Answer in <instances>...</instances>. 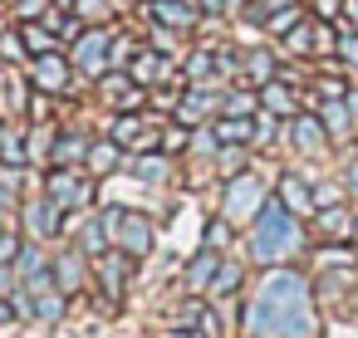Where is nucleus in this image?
I'll use <instances>...</instances> for the list:
<instances>
[{"mask_svg": "<svg viewBox=\"0 0 358 338\" xmlns=\"http://www.w3.org/2000/svg\"><path fill=\"white\" fill-rule=\"evenodd\" d=\"M319 318H314V289L299 270L289 265H270V274L260 279L250 309H245V333L250 338H314Z\"/></svg>", "mask_w": 358, "mask_h": 338, "instance_id": "obj_1", "label": "nucleus"}, {"mask_svg": "<svg viewBox=\"0 0 358 338\" xmlns=\"http://www.w3.org/2000/svg\"><path fill=\"white\" fill-rule=\"evenodd\" d=\"M84 250H69V255H55V289L59 294H79L84 289Z\"/></svg>", "mask_w": 358, "mask_h": 338, "instance_id": "obj_23", "label": "nucleus"}, {"mask_svg": "<svg viewBox=\"0 0 358 338\" xmlns=\"http://www.w3.org/2000/svg\"><path fill=\"white\" fill-rule=\"evenodd\" d=\"M338 59L348 69H358V30H338Z\"/></svg>", "mask_w": 358, "mask_h": 338, "instance_id": "obj_39", "label": "nucleus"}, {"mask_svg": "<svg viewBox=\"0 0 358 338\" xmlns=\"http://www.w3.org/2000/svg\"><path fill=\"white\" fill-rule=\"evenodd\" d=\"M35 314H40L45 323L64 318V294H59V289H45V294H35Z\"/></svg>", "mask_w": 358, "mask_h": 338, "instance_id": "obj_34", "label": "nucleus"}, {"mask_svg": "<svg viewBox=\"0 0 358 338\" xmlns=\"http://www.w3.org/2000/svg\"><path fill=\"white\" fill-rule=\"evenodd\" d=\"M25 69H30V89H40V94H50V98L69 94V84H74V59H69L64 50L35 54V59H30Z\"/></svg>", "mask_w": 358, "mask_h": 338, "instance_id": "obj_6", "label": "nucleus"}, {"mask_svg": "<svg viewBox=\"0 0 358 338\" xmlns=\"http://www.w3.org/2000/svg\"><path fill=\"white\" fill-rule=\"evenodd\" d=\"M216 270H221V250L201 245V250L192 255V265H187V289H192V294H206V284H211Z\"/></svg>", "mask_w": 358, "mask_h": 338, "instance_id": "obj_24", "label": "nucleus"}, {"mask_svg": "<svg viewBox=\"0 0 358 338\" xmlns=\"http://www.w3.org/2000/svg\"><path fill=\"white\" fill-rule=\"evenodd\" d=\"M108 50H113V30L108 25H84V35L74 40V69H84L89 79H103L108 69H113V59H108Z\"/></svg>", "mask_w": 358, "mask_h": 338, "instance_id": "obj_5", "label": "nucleus"}, {"mask_svg": "<svg viewBox=\"0 0 358 338\" xmlns=\"http://www.w3.org/2000/svg\"><path fill=\"white\" fill-rule=\"evenodd\" d=\"M275 196L285 201V211H294L299 221H314V186L299 177V172H280V182H275Z\"/></svg>", "mask_w": 358, "mask_h": 338, "instance_id": "obj_10", "label": "nucleus"}, {"mask_svg": "<svg viewBox=\"0 0 358 338\" xmlns=\"http://www.w3.org/2000/svg\"><path fill=\"white\" fill-rule=\"evenodd\" d=\"M216 167H221V177L245 172V147H221V152H216Z\"/></svg>", "mask_w": 358, "mask_h": 338, "instance_id": "obj_36", "label": "nucleus"}, {"mask_svg": "<svg viewBox=\"0 0 358 338\" xmlns=\"http://www.w3.org/2000/svg\"><path fill=\"white\" fill-rule=\"evenodd\" d=\"M50 6H55V0H15V25L20 20H45Z\"/></svg>", "mask_w": 358, "mask_h": 338, "instance_id": "obj_38", "label": "nucleus"}, {"mask_svg": "<svg viewBox=\"0 0 358 338\" xmlns=\"http://www.w3.org/2000/svg\"><path fill=\"white\" fill-rule=\"evenodd\" d=\"M45 196H50L59 211H84V206L94 201V177H89L84 167H50Z\"/></svg>", "mask_w": 358, "mask_h": 338, "instance_id": "obj_4", "label": "nucleus"}, {"mask_svg": "<svg viewBox=\"0 0 358 338\" xmlns=\"http://www.w3.org/2000/svg\"><path fill=\"white\" fill-rule=\"evenodd\" d=\"M206 245H211V250H221V245H231V221H226V216H216V221L206 226Z\"/></svg>", "mask_w": 358, "mask_h": 338, "instance_id": "obj_40", "label": "nucleus"}, {"mask_svg": "<svg viewBox=\"0 0 358 338\" xmlns=\"http://www.w3.org/2000/svg\"><path fill=\"white\" fill-rule=\"evenodd\" d=\"M113 245H118V250H128V255L138 260V255H152L157 230H152V221H148V216L123 211V216H118V226H113Z\"/></svg>", "mask_w": 358, "mask_h": 338, "instance_id": "obj_9", "label": "nucleus"}, {"mask_svg": "<svg viewBox=\"0 0 358 338\" xmlns=\"http://www.w3.org/2000/svg\"><path fill=\"white\" fill-rule=\"evenodd\" d=\"M0 59H6V64H30V54H25V40H20V30H6V35H0Z\"/></svg>", "mask_w": 358, "mask_h": 338, "instance_id": "obj_35", "label": "nucleus"}, {"mask_svg": "<svg viewBox=\"0 0 358 338\" xmlns=\"http://www.w3.org/2000/svg\"><path fill=\"white\" fill-rule=\"evenodd\" d=\"M309 235H304V221L294 211H285L280 196H270L260 206V216L250 221V260L255 265H289L294 255H304Z\"/></svg>", "mask_w": 358, "mask_h": 338, "instance_id": "obj_2", "label": "nucleus"}, {"mask_svg": "<svg viewBox=\"0 0 358 338\" xmlns=\"http://www.w3.org/2000/svg\"><path fill=\"white\" fill-rule=\"evenodd\" d=\"M196 10L211 15V20H216V15H231V10H226V0H196Z\"/></svg>", "mask_w": 358, "mask_h": 338, "instance_id": "obj_44", "label": "nucleus"}, {"mask_svg": "<svg viewBox=\"0 0 358 338\" xmlns=\"http://www.w3.org/2000/svg\"><path fill=\"white\" fill-rule=\"evenodd\" d=\"M128 265H133V255L118 250V245H108L103 255H94V274H99V284L108 289V299L123 294V284H128Z\"/></svg>", "mask_w": 358, "mask_h": 338, "instance_id": "obj_12", "label": "nucleus"}, {"mask_svg": "<svg viewBox=\"0 0 358 338\" xmlns=\"http://www.w3.org/2000/svg\"><path fill=\"white\" fill-rule=\"evenodd\" d=\"M280 128H285V118H275V113H255V138H250V147H270L275 138H280Z\"/></svg>", "mask_w": 358, "mask_h": 338, "instance_id": "obj_32", "label": "nucleus"}, {"mask_svg": "<svg viewBox=\"0 0 358 338\" xmlns=\"http://www.w3.org/2000/svg\"><path fill=\"white\" fill-rule=\"evenodd\" d=\"M15 270H20V284H25L30 294H45V289H50V274H55V260H45L35 245H20Z\"/></svg>", "mask_w": 358, "mask_h": 338, "instance_id": "obj_15", "label": "nucleus"}, {"mask_svg": "<svg viewBox=\"0 0 358 338\" xmlns=\"http://www.w3.org/2000/svg\"><path fill=\"white\" fill-rule=\"evenodd\" d=\"M6 133H10V128H0V142H6Z\"/></svg>", "mask_w": 358, "mask_h": 338, "instance_id": "obj_47", "label": "nucleus"}, {"mask_svg": "<svg viewBox=\"0 0 358 338\" xmlns=\"http://www.w3.org/2000/svg\"><path fill=\"white\" fill-rule=\"evenodd\" d=\"M15 30H20V40H25V54H30V59H35V54H50V50H59V35H55L45 20H20Z\"/></svg>", "mask_w": 358, "mask_h": 338, "instance_id": "obj_25", "label": "nucleus"}, {"mask_svg": "<svg viewBox=\"0 0 358 338\" xmlns=\"http://www.w3.org/2000/svg\"><path fill=\"white\" fill-rule=\"evenodd\" d=\"M0 162H6V167H25L30 162V147H25V138L15 128L6 133V142H0Z\"/></svg>", "mask_w": 358, "mask_h": 338, "instance_id": "obj_33", "label": "nucleus"}, {"mask_svg": "<svg viewBox=\"0 0 358 338\" xmlns=\"http://www.w3.org/2000/svg\"><path fill=\"white\" fill-rule=\"evenodd\" d=\"M74 15L84 25H108L113 20V0H74Z\"/></svg>", "mask_w": 358, "mask_h": 338, "instance_id": "obj_31", "label": "nucleus"}, {"mask_svg": "<svg viewBox=\"0 0 358 338\" xmlns=\"http://www.w3.org/2000/svg\"><path fill=\"white\" fill-rule=\"evenodd\" d=\"M309 10H314V20H338L343 15V0H309Z\"/></svg>", "mask_w": 358, "mask_h": 338, "instance_id": "obj_42", "label": "nucleus"}, {"mask_svg": "<svg viewBox=\"0 0 358 338\" xmlns=\"http://www.w3.org/2000/svg\"><path fill=\"white\" fill-rule=\"evenodd\" d=\"M128 79L143 84V89H157V84L172 79V59H167L162 50H138V54L128 59Z\"/></svg>", "mask_w": 358, "mask_h": 338, "instance_id": "obj_11", "label": "nucleus"}, {"mask_svg": "<svg viewBox=\"0 0 358 338\" xmlns=\"http://www.w3.org/2000/svg\"><path fill=\"white\" fill-rule=\"evenodd\" d=\"M304 15H309V10H304V6H299V0H289V6H280V10H275V15H270V20H265V25H260V30H265V35H275V40H280V35H285V30H294V25H299V20H304Z\"/></svg>", "mask_w": 358, "mask_h": 338, "instance_id": "obj_29", "label": "nucleus"}, {"mask_svg": "<svg viewBox=\"0 0 358 338\" xmlns=\"http://www.w3.org/2000/svg\"><path fill=\"white\" fill-rule=\"evenodd\" d=\"M123 152H128V147H118L113 138H94V142H89V157H84V172H89V177H108V172L123 167Z\"/></svg>", "mask_w": 358, "mask_h": 338, "instance_id": "obj_20", "label": "nucleus"}, {"mask_svg": "<svg viewBox=\"0 0 358 338\" xmlns=\"http://www.w3.org/2000/svg\"><path fill=\"white\" fill-rule=\"evenodd\" d=\"M280 59H314V15H304L294 30L280 35Z\"/></svg>", "mask_w": 358, "mask_h": 338, "instance_id": "obj_22", "label": "nucleus"}, {"mask_svg": "<svg viewBox=\"0 0 358 338\" xmlns=\"http://www.w3.org/2000/svg\"><path fill=\"white\" fill-rule=\"evenodd\" d=\"M343 20H348V25L358 30V0H343Z\"/></svg>", "mask_w": 358, "mask_h": 338, "instance_id": "obj_45", "label": "nucleus"}, {"mask_svg": "<svg viewBox=\"0 0 358 338\" xmlns=\"http://www.w3.org/2000/svg\"><path fill=\"white\" fill-rule=\"evenodd\" d=\"M182 79L187 84H211L216 89V50H196V54H187V64H182Z\"/></svg>", "mask_w": 358, "mask_h": 338, "instance_id": "obj_27", "label": "nucleus"}, {"mask_svg": "<svg viewBox=\"0 0 358 338\" xmlns=\"http://www.w3.org/2000/svg\"><path fill=\"white\" fill-rule=\"evenodd\" d=\"M338 201H348V186L343 182H319L314 186V206H338Z\"/></svg>", "mask_w": 358, "mask_h": 338, "instance_id": "obj_37", "label": "nucleus"}, {"mask_svg": "<svg viewBox=\"0 0 358 338\" xmlns=\"http://www.w3.org/2000/svg\"><path fill=\"white\" fill-rule=\"evenodd\" d=\"M343 186H348V196L358 201V157H353V162L343 167Z\"/></svg>", "mask_w": 358, "mask_h": 338, "instance_id": "obj_43", "label": "nucleus"}, {"mask_svg": "<svg viewBox=\"0 0 358 338\" xmlns=\"http://www.w3.org/2000/svg\"><path fill=\"white\" fill-rule=\"evenodd\" d=\"M270 79H280V50H250L245 64H241V84L260 89V84H270Z\"/></svg>", "mask_w": 358, "mask_h": 338, "instance_id": "obj_19", "label": "nucleus"}, {"mask_svg": "<svg viewBox=\"0 0 358 338\" xmlns=\"http://www.w3.org/2000/svg\"><path fill=\"white\" fill-rule=\"evenodd\" d=\"M270 196H265V182L255 177V172H236V177H226V191H221V216L231 221V226H250L255 216H260V206H265Z\"/></svg>", "mask_w": 358, "mask_h": 338, "instance_id": "obj_3", "label": "nucleus"}, {"mask_svg": "<svg viewBox=\"0 0 358 338\" xmlns=\"http://www.w3.org/2000/svg\"><path fill=\"white\" fill-rule=\"evenodd\" d=\"M348 245H353V250H358V211H353V240H348Z\"/></svg>", "mask_w": 358, "mask_h": 338, "instance_id": "obj_46", "label": "nucleus"}, {"mask_svg": "<svg viewBox=\"0 0 358 338\" xmlns=\"http://www.w3.org/2000/svg\"><path fill=\"white\" fill-rule=\"evenodd\" d=\"M128 167H133V177H138V182H167V177H172V157H167V152H157V147H152V152H138Z\"/></svg>", "mask_w": 358, "mask_h": 338, "instance_id": "obj_26", "label": "nucleus"}, {"mask_svg": "<svg viewBox=\"0 0 358 338\" xmlns=\"http://www.w3.org/2000/svg\"><path fill=\"white\" fill-rule=\"evenodd\" d=\"M319 118H324V133H329V142H348L353 138V108H348V98H324L319 103Z\"/></svg>", "mask_w": 358, "mask_h": 338, "instance_id": "obj_18", "label": "nucleus"}, {"mask_svg": "<svg viewBox=\"0 0 358 338\" xmlns=\"http://www.w3.org/2000/svg\"><path fill=\"white\" fill-rule=\"evenodd\" d=\"M211 133H216V142H221V147H250V138H255V118L216 113V118H211Z\"/></svg>", "mask_w": 358, "mask_h": 338, "instance_id": "obj_21", "label": "nucleus"}, {"mask_svg": "<svg viewBox=\"0 0 358 338\" xmlns=\"http://www.w3.org/2000/svg\"><path fill=\"white\" fill-rule=\"evenodd\" d=\"M20 216H25V230L40 235V240H45V235H59V226H64V211H59L50 196H30Z\"/></svg>", "mask_w": 358, "mask_h": 338, "instance_id": "obj_13", "label": "nucleus"}, {"mask_svg": "<svg viewBox=\"0 0 358 338\" xmlns=\"http://www.w3.org/2000/svg\"><path fill=\"white\" fill-rule=\"evenodd\" d=\"M314 230H319V240H353V206L348 201H338V206H319L314 211Z\"/></svg>", "mask_w": 358, "mask_h": 338, "instance_id": "obj_14", "label": "nucleus"}, {"mask_svg": "<svg viewBox=\"0 0 358 338\" xmlns=\"http://www.w3.org/2000/svg\"><path fill=\"white\" fill-rule=\"evenodd\" d=\"M241 284H245V270H241L236 260H221V270L211 274L206 294H211V299H231V294H241Z\"/></svg>", "mask_w": 358, "mask_h": 338, "instance_id": "obj_28", "label": "nucleus"}, {"mask_svg": "<svg viewBox=\"0 0 358 338\" xmlns=\"http://www.w3.org/2000/svg\"><path fill=\"white\" fill-rule=\"evenodd\" d=\"M285 138H289V147L299 152V157H324L334 142H329V133H324V118L319 113H294L289 123H285Z\"/></svg>", "mask_w": 358, "mask_h": 338, "instance_id": "obj_7", "label": "nucleus"}, {"mask_svg": "<svg viewBox=\"0 0 358 338\" xmlns=\"http://www.w3.org/2000/svg\"><path fill=\"white\" fill-rule=\"evenodd\" d=\"M187 147H192V128H187V123H167V128L157 133V152L177 157V152H187Z\"/></svg>", "mask_w": 358, "mask_h": 338, "instance_id": "obj_30", "label": "nucleus"}, {"mask_svg": "<svg viewBox=\"0 0 358 338\" xmlns=\"http://www.w3.org/2000/svg\"><path fill=\"white\" fill-rule=\"evenodd\" d=\"M143 15L177 30V35H192L201 25V10H196V0H143Z\"/></svg>", "mask_w": 358, "mask_h": 338, "instance_id": "obj_8", "label": "nucleus"}, {"mask_svg": "<svg viewBox=\"0 0 358 338\" xmlns=\"http://www.w3.org/2000/svg\"><path fill=\"white\" fill-rule=\"evenodd\" d=\"M89 133H55L50 138V167H84L89 157Z\"/></svg>", "mask_w": 358, "mask_h": 338, "instance_id": "obj_17", "label": "nucleus"}, {"mask_svg": "<svg viewBox=\"0 0 358 338\" xmlns=\"http://www.w3.org/2000/svg\"><path fill=\"white\" fill-rule=\"evenodd\" d=\"M314 94H319V103H324V98H348V84H343V79H324V74H319Z\"/></svg>", "mask_w": 358, "mask_h": 338, "instance_id": "obj_41", "label": "nucleus"}, {"mask_svg": "<svg viewBox=\"0 0 358 338\" xmlns=\"http://www.w3.org/2000/svg\"><path fill=\"white\" fill-rule=\"evenodd\" d=\"M255 94H260V108H265V113H275V118H285V123L299 113V94H294V84H289V79H270V84H260Z\"/></svg>", "mask_w": 358, "mask_h": 338, "instance_id": "obj_16", "label": "nucleus"}]
</instances>
